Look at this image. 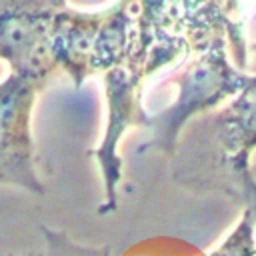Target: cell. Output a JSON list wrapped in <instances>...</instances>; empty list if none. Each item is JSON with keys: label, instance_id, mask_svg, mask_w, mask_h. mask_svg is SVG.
<instances>
[{"label": "cell", "instance_id": "cell-3", "mask_svg": "<svg viewBox=\"0 0 256 256\" xmlns=\"http://www.w3.org/2000/svg\"><path fill=\"white\" fill-rule=\"evenodd\" d=\"M66 0H0V58L10 72L48 84L58 70L52 60L56 18Z\"/></svg>", "mask_w": 256, "mask_h": 256}, {"label": "cell", "instance_id": "cell-4", "mask_svg": "<svg viewBox=\"0 0 256 256\" xmlns=\"http://www.w3.org/2000/svg\"><path fill=\"white\" fill-rule=\"evenodd\" d=\"M154 72L146 54H132L124 66L104 72L106 82V100H108V124L102 138V144L90 152L96 156L102 178H104V202L100 214L116 210V186L122 178V162L116 152L118 142L128 126H148L144 108L140 106V86L142 78Z\"/></svg>", "mask_w": 256, "mask_h": 256}, {"label": "cell", "instance_id": "cell-6", "mask_svg": "<svg viewBox=\"0 0 256 256\" xmlns=\"http://www.w3.org/2000/svg\"><path fill=\"white\" fill-rule=\"evenodd\" d=\"M102 16L104 12H78L66 6L56 18L50 46L52 60L56 68L68 72L76 88L92 74L90 60Z\"/></svg>", "mask_w": 256, "mask_h": 256}, {"label": "cell", "instance_id": "cell-11", "mask_svg": "<svg viewBox=\"0 0 256 256\" xmlns=\"http://www.w3.org/2000/svg\"><path fill=\"white\" fill-rule=\"evenodd\" d=\"M24 256H40V254H24Z\"/></svg>", "mask_w": 256, "mask_h": 256}, {"label": "cell", "instance_id": "cell-10", "mask_svg": "<svg viewBox=\"0 0 256 256\" xmlns=\"http://www.w3.org/2000/svg\"><path fill=\"white\" fill-rule=\"evenodd\" d=\"M104 256H110V250H108V248H106V252H104Z\"/></svg>", "mask_w": 256, "mask_h": 256}, {"label": "cell", "instance_id": "cell-9", "mask_svg": "<svg viewBox=\"0 0 256 256\" xmlns=\"http://www.w3.org/2000/svg\"><path fill=\"white\" fill-rule=\"evenodd\" d=\"M242 204L252 212V216H254V224H256V182L250 186V190H248V194L244 196Z\"/></svg>", "mask_w": 256, "mask_h": 256}, {"label": "cell", "instance_id": "cell-8", "mask_svg": "<svg viewBox=\"0 0 256 256\" xmlns=\"http://www.w3.org/2000/svg\"><path fill=\"white\" fill-rule=\"evenodd\" d=\"M40 232L44 234V240H46L44 256H104V252L108 248V246H104V248L80 246L74 240H70L66 232L52 230L48 226H40Z\"/></svg>", "mask_w": 256, "mask_h": 256}, {"label": "cell", "instance_id": "cell-1", "mask_svg": "<svg viewBox=\"0 0 256 256\" xmlns=\"http://www.w3.org/2000/svg\"><path fill=\"white\" fill-rule=\"evenodd\" d=\"M256 148V76L222 110L202 116L190 126L174 152V182L198 190L220 192L238 202L254 184L248 168Z\"/></svg>", "mask_w": 256, "mask_h": 256}, {"label": "cell", "instance_id": "cell-2", "mask_svg": "<svg viewBox=\"0 0 256 256\" xmlns=\"http://www.w3.org/2000/svg\"><path fill=\"white\" fill-rule=\"evenodd\" d=\"M226 44L224 38H214L204 50L196 52L192 62L186 64L176 78V100L160 114L148 118L146 128L150 130V140L138 148V152L154 148L166 156H174L180 132L190 118L208 112L230 96H236L248 84L250 76L228 62Z\"/></svg>", "mask_w": 256, "mask_h": 256}, {"label": "cell", "instance_id": "cell-12", "mask_svg": "<svg viewBox=\"0 0 256 256\" xmlns=\"http://www.w3.org/2000/svg\"><path fill=\"white\" fill-rule=\"evenodd\" d=\"M254 50H256V42H254Z\"/></svg>", "mask_w": 256, "mask_h": 256}, {"label": "cell", "instance_id": "cell-7", "mask_svg": "<svg viewBox=\"0 0 256 256\" xmlns=\"http://www.w3.org/2000/svg\"><path fill=\"white\" fill-rule=\"evenodd\" d=\"M254 216L248 208H244L242 220L236 230L228 236V240L210 256H256V242H254Z\"/></svg>", "mask_w": 256, "mask_h": 256}, {"label": "cell", "instance_id": "cell-5", "mask_svg": "<svg viewBox=\"0 0 256 256\" xmlns=\"http://www.w3.org/2000/svg\"><path fill=\"white\" fill-rule=\"evenodd\" d=\"M44 88L46 84L14 72L0 82V184L38 196L44 194V184L34 168L30 118L34 100Z\"/></svg>", "mask_w": 256, "mask_h": 256}]
</instances>
